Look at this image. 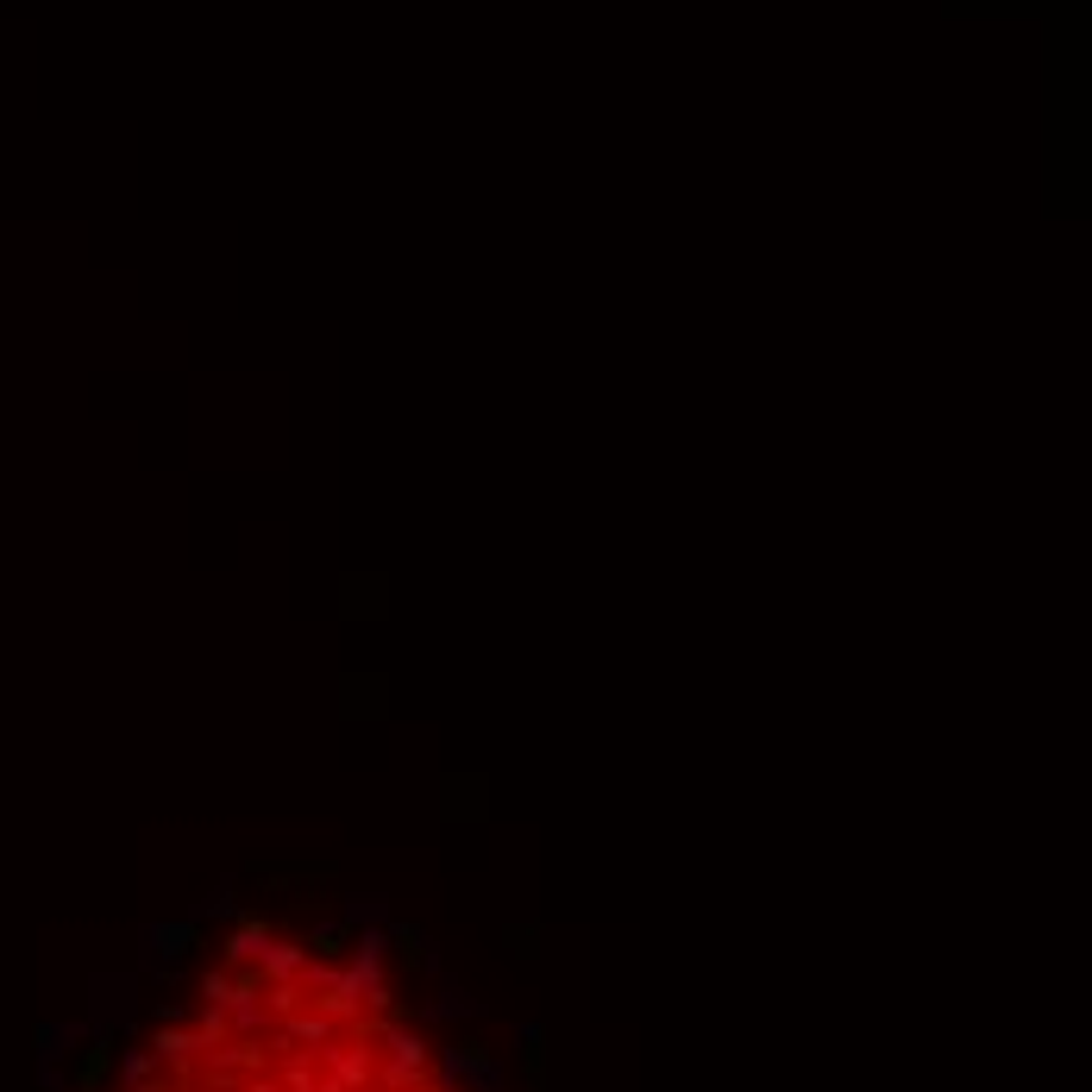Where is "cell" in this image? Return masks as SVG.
Listing matches in <instances>:
<instances>
[{"label": "cell", "instance_id": "10", "mask_svg": "<svg viewBox=\"0 0 1092 1092\" xmlns=\"http://www.w3.org/2000/svg\"><path fill=\"white\" fill-rule=\"evenodd\" d=\"M503 942H509L521 961H534V955H540V949H534V942H540V929H534V923H509V929H503Z\"/></svg>", "mask_w": 1092, "mask_h": 1092}, {"label": "cell", "instance_id": "2", "mask_svg": "<svg viewBox=\"0 0 1092 1092\" xmlns=\"http://www.w3.org/2000/svg\"><path fill=\"white\" fill-rule=\"evenodd\" d=\"M446 1061H452V1073H464L478 1092H503V1067H496V1055H490L484 1042H458Z\"/></svg>", "mask_w": 1092, "mask_h": 1092}, {"label": "cell", "instance_id": "4", "mask_svg": "<svg viewBox=\"0 0 1092 1092\" xmlns=\"http://www.w3.org/2000/svg\"><path fill=\"white\" fill-rule=\"evenodd\" d=\"M383 590H389V584H383L377 572H371V578H358V572H352V578H346V603H340V615H346V621H358V615H371V621H377V615L389 609V603H383Z\"/></svg>", "mask_w": 1092, "mask_h": 1092}, {"label": "cell", "instance_id": "11", "mask_svg": "<svg viewBox=\"0 0 1092 1092\" xmlns=\"http://www.w3.org/2000/svg\"><path fill=\"white\" fill-rule=\"evenodd\" d=\"M295 1042H327V1018H295Z\"/></svg>", "mask_w": 1092, "mask_h": 1092}, {"label": "cell", "instance_id": "6", "mask_svg": "<svg viewBox=\"0 0 1092 1092\" xmlns=\"http://www.w3.org/2000/svg\"><path fill=\"white\" fill-rule=\"evenodd\" d=\"M264 942H270V929H264L258 917H246L239 929L226 935V961H258V955H264Z\"/></svg>", "mask_w": 1092, "mask_h": 1092}, {"label": "cell", "instance_id": "3", "mask_svg": "<svg viewBox=\"0 0 1092 1092\" xmlns=\"http://www.w3.org/2000/svg\"><path fill=\"white\" fill-rule=\"evenodd\" d=\"M440 792H446V804H440V816L446 823H458V816H484V778H440Z\"/></svg>", "mask_w": 1092, "mask_h": 1092}, {"label": "cell", "instance_id": "9", "mask_svg": "<svg viewBox=\"0 0 1092 1092\" xmlns=\"http://www.w3.org/2000/svg\"><path fill=\"white\" fill-rule=\"evenodd\" d=\"M389 942H396L403 961H427V935H421L415 923H396V929H389Z\"/></svg>", "mask_w": 1092, "mask_h": 1092}, {"label": "cell", "instance_id": "7", "mask_svg": "<svg viewBox=\"0 0 1092 1092\" xmlns=\"http://www.w3.org/2000/svg\"><path fill=\"white\" fill-rule=\"evenodd\" d=\"M540 1024H521V1061H527V1092H546V1049Z\"/></svg>", "mask_w": 1092, "mask_h": 1092}, {"label": "cell", "instance_id": "12", "mask_svg": "<svg viewBox=\"0 0 1092 1092\" xmlns=\"http://www.w3.org/2000/svg\"><path fill=\"white\" fill-rule=\"evenodd\" d=\"M340 942H346V923H321V929H315V949H321V955H333Z\"/></svg>", "mask_w": 1092, "mask_h": 1092}, {"label": "cell", "instance_id": "5", "mask_svg": "<svg viewBox=\"0 0 1092 1092\" xmlns=\"http://www.w3.org/2000/svg\"><path fill=\"white\" fill-rule=\"evenodd\" d=\"M144 942H151V955H164V961H176V955H189V949L201 942V929H195V923H158V929H151V935H144Z\"/></svg>", "mask_w": 1092, "mask_h": 1092}, {"label": "cell", "instance_id": "8", "mask_svg": "<svg viewBox=\"0 0 1092 1092\" xmlns=\"http://www.w3.org/2000/svg\"><path fill=\"white\" fill-rule=\"evenodd\" d=\"M195 1049H201V1036H183V1030H164V1036H158V1061H170V1067H183Z\"/></svg>", "mask_w": 1092, "mask_h": 1092}, {"label": "cell", "instance_id": "1", "mask_svg": "<svg viewBox=\"0 0 1092 1092\" xmlns=\"http://www.w3.org/2000/svg\"><path fill=\"white\" fill-rule=\"evenodd\" d=\"M340 690H346V704H340L346 716H371V722H377V716L389 710V704H383V690H389V678H383V672H346V678H340Z\"/></svg>", "mask_w": 1092, "mask_h": 1092}]
</instances>
